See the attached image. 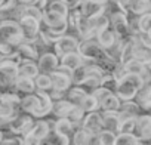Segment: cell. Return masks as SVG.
Returning a JSON list of instances; mask_svg holds the SVG:
<instances>
[{
    "instance_id": "7402d4cb",
    "label": "cell",
    "mask_w": 151,
    "mask_h": 145,
    "mask_svg": "<svg viewBox=\"0 0 151 145\" xmlns=\"http://www.w3.org/2000/svg\"><path fill=\"white\" fill-rule=\"evenodd\" d=\"M58 58H59V65L67 67V68L71 70V71L76 70L77 67H80V65L85 62V59L82 58V55H80L77 50L64 53V55H61V56H58Z\"/></svg>"
},
{
    "instance_id": "8fae6325",
    "label": "cell",
    "mask_w": 151,
    "mask_h": 145,
    "mask_svg": "<svg viewBox=\"0 0 151 145\" xmlns=\"http://www.w3.org/2000/svg\"><path fill=\"white\" fill-rule=\"evenodd\" d=\"M18 76V59L15 58H2L0 59V83L9 88L15 77Z\"/></svg>"
},
{
    "instance_id": "603a6c76",
    "label": "cell",
    "mask_w": 151,
    "mask_h": 145,
    "mask_svg": "<svg viewBox=\"0 0 151 145\" xmlns=\"http://www.w3.org/2000/svg\"><path fill=\"white\" fill-rule=\"evenodd\" d=\"M71 144H74V145H92V144L96 145V138H95V135H91L88 130L77 127L71 136Z\"/></svg>"
},
{
    "instance_id": "f6af8a7d",
    "label": "cell",
    "mask_w": 151,
    "mask_h": 145,
    "mask_svg": "<svg viewBox=\"0 0 151 145\" xmlns=\"http://www.w3.org/2000/svg\"><path fill=\"white\" fill-rule=\"evenodd\" d=\"M61 2L65 3V5L68 6V9H70V8H76V6L82 2V0H61Z\"/></svg>"
},
{
    "instance_id": "60d3db41",
    "label": "cell",
    "mask_w": 151,
    "mask_h": 145,
    "mask_svg": "<svg viewBox=\"0 0 151 145\" xmlns=\"http://www.w3.org/2000/svg\"><path fill=\"white\" fill-rule=\"evenodd\" d=\"M135 127V117H124L120 118L119 127H117V133L119 132H133Z\"/></svg>"
},
{
    "instance_id": "4316f807",
    "label": "cell",
    "mask_w": 151,
    "mask_h": 145,
    "mask_svg": "<svg viewBox=\"0 0 151 145\" xmlns=\"http://www.w3.org/2000/svg\"><path fill=\"white\" fill-rule=\"evenodd\" d=\"M85 96H86V92L80 86H76V85H73L71 88H68L65 90V93H64V98L67 101H70L73 105H80Z\"/></svg>"
},
{
    "instance_id": "7dc6e473",
    "label": "cell",
    "mask_w": 151,
    "mask_h": 145,
    "mask_svg": "<svg viewBox=\"0 0 151 145\" xmlns=\"http://www.w3.org/2000/svg\"><path fill=\"white\" fill-rule=\"evenodd\" d=\"M5 90H6V86L0 83V93H2V92H5Z\"/></svg>"
},
{
    "instance_id": "681fc988",
    "label": "cell",
    "mask_w": 151,
    "mask_h": 145,
    "mask_svg": "<svg viewBox=\"0 0 151 145\" xmlns=\"http://www.w3.org/2000/svg\"><path fill=\"white\" fill-rule=\"evenodd\" d=\"M107 2H116V0H107Z\"/></svg>"
},
{
    "instance_id": "5bb4252c",
    "label": "cell",
    "mask_w": 151,
    "mask_h": 145,
    "mask_svg": "<svg viewBox=\"0 0 151 145\" xmlns=\"http://www.w3.org/2000/svg\"><path fill=\"white\" fill-rule=\"evenodd\" d=\"M18 25L21 30V36H22V42H33L37 34L40 33V21L34 19L31 17H21L18 18Z\"/></svg>"
},
{
    "instance_id": "d4e9b609",
    "label": "cell",
    "mask_w": 151,
    "mask_h": 145,
    "mask_svg": "<svg viewBox=\"0 0 151 145\" xmlns=\"http://www.w3.org/2000/svg\"><path fill=\"white\" fill-rule=\"evenodd\" d=\"M18 74L24 77L34 79L39 74V68L36 61H27V59H18Z\"/></svg>"
},
{
    "instance_id": "6da1fadb",
    "label": "cell",
    "mask_w": 151,
    "mask_h": 145,
    "mask_svg": "<svg viewBox=\"0 0 151 145\" xmlns=\"http://www.w3.org/2000/svg\"><path fill=\"white\" fill-rule=\"evenodd\" d=\"M50 107L52 99L47 92L43 90H34L33 93L21 95L19 99V110L31 114L34 118H43L50 116Z\"/></svg>"
},
{
    "instance_id": "30bf717a",
    "label": "cell",
    "mask_w": 151,
    "mask_h": 145,
    "mask_svg": "<svg viewBox=\"0 0 151 145\" xmlns=\"http://www.w3.org/2000/svg\"><path fill=\"white\" fill-rule=\"evenodd\" d=\"M116 6L130 15H142L145 12H151V0H116Z\"/></svg>"
},
{
    "instance_id": "5b68a950",
    "label": "cell",
    "mask_w": 151,
    "mask_h": 145,
    "mask_svg": "<svg viewBox=\"0 0 151 145\" xmlns=\"http://www.w3.org/2000/svg\"><path fill=\"white\" fill-rule=\"evenodd\" d=\"M77 52L82 55V58L88 62H95L99 64L105 56L104 49L99 46V43L96 42V39H83L79 40V46H77Z\"/></svg>"
},
{
    "instance_id": "9a60e30c",
    "label": "cell",
    "mask_w": 151,
    "mask_h": 145,
    "mask_svg": "<svg viewBox=\"0 0 151 145\" xmlns=\"http://www.w3.org/2000/svg\"><path fill=\"white\" fill-rule=\"evenodd\" d=\"M107 8V0H82L77 5V9L82 17L92 18L99 14H104Z\"/></svg>"
},
{
    "instance_id": "f546056e",
    "label": "cell",
    "mask_w": 151,
    "mask_h": 145,
    "mask_svg": "<svg viewBox=\"0 0 151 145\" xmlns=\"http://www.w3.org/2000/svg\"><path fill=\"white\" fill-rule=\"evenodd\" d=\"M133 58L141 59L144 62H151V47L141 45L135 36H133Z\"/></svg>"
},
{
    "instance_id": "52a82bcc",
    "label": "cell",
    "mask_w": 151,
    "mask_h": 145,
    "mask_svg": "<svg viewBox=\"0 0 151 145\" xmlns=\"http://www.w3.org/2000/svg\"><path fill=\"white\" fill-rule=\"evenodd\" d=\"M108 21H110V27L113 28V31L116 33V36L119 39H122L123 42H126L132 34L129 30V22H127V15L124 12H122L120 9H116L114 12L108 14Z\"/></svg>"
},
{
    "instance_id": "cb8c5ba5",
    "label": "cell",
    "mask_w": 151,
    "mask_h": 145,
    "mask_svg": "<svg viewBox=\"0 0 151 145\" xmlns=\"http://www.w3.org/2000/svg\"><path fill=\"white\" fill-rule=\"evenodd\" d=\"M117 113H119L120 118H124V117H136L138 114L142 113V110L133 99H127V101H120V107H119Z\"/></svg>"
},
{
    "instance_id": "2e32d148",
    "label": "cell",
    "mask_w": 151,
    "mask_h": 145,
    "mask_svg": "<svg viewBox=\"0 0 151 145\" xmlns=\"http://www.w3.org/2000/svg\"><path fill=\"white\" fill-rule=\"evenodd\" d=\"M80 127L85 129V130H88L91 135H98V133L104 129V127H102V117H101L99 110L85 113L83 120H82V123H80Z\"/></svg>"
},
{
    "instance_id": "7c38bea8",
    "label": "cell",
    "mask_w": 151,
    "mask_h": 145,
    "mask_svg": "<svg viewBox=\"0 0 151 145\" xmlns=\"http://www.w3.org/2000/svg\"><path fill=\"white\" fill-rule=\"evenodd\" d=\"M79 40H80V39L76 36V34L65 33V34H62L59 39H56V40L52 43V52H53L56 56H61V55L68 53V52H74V50H77Z\"/></svg>"
},
{
    "instance_id": "4dcf8cb0",
    "label": "cell",
    "mask_w": 151,
    "mask_h": 145,
    "mask_svg": "<svg viewBox=\"0 0 151 145\" xmlns=\"http://www.w3.org/2000/svg\"><path fill=\"white\" fill-rule=\"evenodd\" d=\"M83 116H85V111L82 110V107L80 105H73L70 110H68V113L65 114V118L77 129V127H80V123H82V120H83Z\"/></svg>"
},
{
    "instance_id": "74e56055",
    "label": "cell",
    "mask_w": 151,
    "mask_h": 145,
    "mask_svg": "<svg viewBox=\"0 0 151 145\" xmlns=\"http://www.w3.org/2000/svg\"><path fill=\"white\" fill-rule=\"evenodd\" d=\"M82 110L85 113H89V111H96L99 110V104H98V99L93 96V93H86V96L83 98L82 104H80Z\"/></svg>"
},
{
    "instance_id": "b9f144b4",
    "label": "cell",
    "mask_w": 151,
    "mask_h": 145,
    "mask_svg": "<svg viewBox=\"0 0 151 145\" xmlns=\"http://www.w3.org/2000/svg\"><path fill=\"white\" fill-rule=\"evenodd\" d=\"M101 86L114 92L116 86H117V79L113 76V74H108V72H105V74L102 76V80H101Z\"/></svg>"
},
{
    "instance_id": "c3c4849f",
    "label": "cell",
    "mask_w": 151,
    "mask_h": 145,
    "mask_svg": "<svg viewBox=\"0 0 151 145\" xmlns=\"http://www.w3.org/2000/svg\"><path fill=\"white\" fill-rule=\"evenodd\" d=\"M3 135H5V133H3V129H2V127H0V141H2V138H3Z\"/></svg>"
},
{
    "instance_id": "ba28073f",
    "label": "cell",
    "mask_w": 151,
    "mask_h": 145,
    "mask_svg": "<svg viewBox=\"0 0 151 145\" xmlns=\"http://www.w3.org/2000/svg\"><path fill=\"white\" fill-rule=\"evenodd\" d=\"M0 40L11 45H19L22 42L19 25L15 19H2L0 21Z\"/></svg>"
},
{
    "instance_id": "f1b7e54d",
    "label": "cell",
    "mask_w": 151,
    "mask_h": 145,
    "mask_svg": "<svg viewBox=\"0 0 151 145\" xmlns=\"http://www.w3.org/2000/svg\"><path fill=\"white\" fill-rule=\"evenodd\" d=\"M73 107V104L70 101H67L65 98L52 101V107H50V114L58 118V117H65V114L68 113V110Z\"/></svg>"
},
{
    "instance_id": "8992f818",
    "label": "cell",
    "mask_w": 151,
    "mask_h": 145,
    "mask_svg": "<svg viewBox=\"0 0 151 145\" xmlns=\"http://www.w3.org/2000/svg\"><path fill=\"white\" fill-rule=\"evenodd\" d=\"M49 77L53 90L65 93V90L73 86V71L68 70L67 67L58 65L52 72H49Z\"/></svg>"
},
{
    "instance_id": "7a4b0ae2",
    "label": "cell",
    "mask_w": 151,
    "mask_h": 145,
    "mask_svg": "<svg viewBox=\"0 0 151 145\" xmlns=\"http://www.w3.org/2000/svg\"><path fill=\"white\" fill-rule=\"evenodd\" d=\"M19 99L21 95L14 90L11 86L6 88L5 92L0 93V127L5 129L9 121L18 116L19 110Z\"/></svg>"
},
{
    "instance_id": "8d00e7d4",
    "label": "cell",
    "mask_w": 151,
    "mask_h": 145,
    "mask_svg": "<svg viewBox=\"0 0 151 145\" xmlns=\"http://www.w3.org/2000/svg\"><path fill=\"white\" fill-rule=\"evenodd\" d=\"M46 9H49V11H52V12H55V14H58V15H61V17H64L67 19L68 6L65 3H62L61 0H50V2L46 5Z\"/></svg>"
},
{
    "instance_id": "816d5d0a",
    "label": "cell",
    "mask_w": 151,
    "mask_h": 145,
    "mask_svg": "<svg viewBox=\"0 0 151 145\" xmlns=\"http://www.w3.org/2000/svg\"><path fill=\"white\" fill-rule=\"evenodd\" d=\"M0 59H2V58H0Z\"/></svg>"
},
{
    "instance_id": "3957f363",
    "label": "cell",
    "mask_w": 151,
    "mask_h": 145,
    "mask_svg": "<svg viewBox=\"0 0 151 145\" xmlns=\"http://www.w3.org/2000/svg\"><path fill=\"white\" fill-rule=\"evenodd\" d=\"M144 85V80L139 74H132V72H123L117 79V86L114 89V93L120 101L133 99L138 89Z\"/></svg>"
},
{
    "instance_id": "ac0fdd59",
    "label": "cell",
    "mask_w": 151,
    "mask_h": 145,
    "mask_svg": "<svg viewBox=\"0 0 151 145\" xmlns=\"http://www.w3.org/2000/svg\"><path fill=\"white\" fill-rule=\"evenodd\" d=\"M36 64H37L39 72H46V74H49V72H52L59 65V58L52 50H47V52H43V53L39 55Z\"/></svg>"
},
{
    "instance_id": "e575fe53",
    "label": "cell",
    "mask_w": 151,
    "mask_h": 145,
    "mask_svg": "<svg viewBox=\"0 0 151 145\" xmlns=\"http://www.w3.org/2000/svg\"><path fill=\"white\" fill-rule=\"evenodd\" d=\"M34 80V86H36V90H43V92H47L52 89V83H50V77L46 72H39V74L33 79Z\"/></svg>"
},
{
    "instance_id": "d6986e66",
    "label": "cell",
    "mask_w": 151,
    "mask_h": 145,
    "mask_svg": "<svg viewBox=\"0 0 151 145\" xmlns=\"http://www.w3.org/2000/svg\"><path fill=\"white\" fill-rule=\"evenodd\" d=\"M133 101L139 105L142 113H150L151 110V82H144L133 96Z\"/></svg>"
},
{
    "instance_id": "4fadbf2b",
    "label": "cell",
    "mask_w": 151,
    "mask_h": 145,
    "mask_svg": "<svg viewBox=\"0 0 151 145\" xmlns=\"http://www.w3.org/2000/svg\"><path fill=\"white\" fill-rule=\"evenodd\" d=\"M133 133L139 138L141 144L151 141V116H150V113H141L135 117Z\"/></svg>"
},
{
    "instance_id": "ee69618b",
    "label": "cell",
    "mask_w": 151,
    "mask_h": 145,
    "mask_svg": "<svg viewBox=\"0 0 151 145\" xmlns=\"http://www.w3.org/2000/svg\"><path fill=\"white\" fill-rule=\"evenodd\" d=\"M21 141H22V138L19 135H12V136H5L3 135L2 141H0V145H21Z\"/></svg>"
},
{
    "instance_id": "836d02e7",
    "label": "cell",
    "mask_w": 151,
    "mask_h": 145,
    "mask_svg": "<svg viewBox=\"0 0 151 145\" xmlns=\"http://www.w3.org/2000/svg\"><path fill=\"white\" fill-rule=\"evenodd\" d=\"M88 19H89V24H91V27H92V31L95 33V36H96L99 31H102L104 28L110 27L108 15H105V14H99V15H96V17H92V18H88Z\"/></svg>"
},
{
    "instance_id": "f907efd6",
    "label": "cell",
    "mask_w": 151,
    "mask_h": 145,
    "mask_svg": "<svg viewBox=\"0 0 151 145\" xmlns=\"http://www.w3.org/2000/svg\"><path fill=\"white\" fill-rule=\"evenodd\" d=\"M0 3H2V0H0Z\"/></svg>"
},
{
    "instance_id": "f35d334b",
    "label": "cell",
    "mask_w": 151,
    "mask_h": 145,
    "mask_svg": "<svg viewBox=\"0 0 151 145\" xmlns=\"http://www.w3.org/2000/svg\"><path fill=\"white\" fill-rule=\"evenodd\" d=\"M17 46L8 42L0 40V58H15L17 56Z\"/></svg>"
},
{
    "instance_id": "bcb514c9",
    "label": "cell",
    "mask_w": 151,
    "mask_h": 145,
    "mask_svg": "<svg viewBox=\"0 0 151 145\" xmlns=\"http://www.w3.org/2000/svg\"><path fill=\"white\" fill-rule=\"evenodd\" d=\"M18 2L22 5H37L39 0H18Z\"/></svg>"
},
{
    "instance_id": "83f0119b",
    "label": "cell",
    "mask_w": 151,
    "mask_h": 145,
    "mask_svg": "<svg viewBox=\"0 0 151 145\" xmlns=\"http://www.w3.org/2000/svg\"><path fill=\"white\" fill-rule=\"evenodd\" d=\"M95 39H96V42L99 43V46H101L102 49H107V47H110V46L116 42L117 36H116V33L113 31L111 27H107V28H104L102 31H99V33L95 36Z\"/></svg>"
},
{
    "instance_id": "7bdbcfd3",
    "label": "cell",
    "mask_w": 151,
    "mask_h": 145,
    "mask_svg": "<svg viewBox=\"0 0 151 145\" xmlns=\"http://www.w3.org/2000/svg\"><path fill=\"white\" fill-rule=\"evenodd\" d=\"M135 37L138 39V42L147 47H151V31L147 33V31H138L135 34Z\"/></svg>"
},
{
    "instance_id": "9c48e42d",
    "label": "cell",
    "mask_w": 151,
    "mask_h": 145,
    "mask_svg": "<svg viewBox=\"0 0 151 145\" xmlns=\"http://www.w3.org/2000/svg\"><path fill=\"white\" fill-rule=\"evenodd\" d=\"M34 120H36V118H34L31 114L24 113V111H19L18 116L14 117L5 129H8L9 133H12V135H19V136H22V135H25V133L31 129Z\"/></svg>"
},
{
    "instance_id": "484cf974",
    "label": "cell",
    "mask_w": 151,
    "mask_h": 145,
    "mask_svg": "<svg viewBox=\"0 0 151 145\" xmlns=\"http://www.w3.org/2000/svg\"><path fill=\"white\" fill-rule=\"evenodd\" d=\"M101 117H102V127L113 130L117 133V127L120 123V116L117 111H99Z\"/></svg>"
},
{
    "instance_id": "1f68e13d",
    "label": "cell",
    "mask_w": 151,
    "mask_h": 145,
    "mask_svg": "<svg viewBox=\"0 0 151 145\" xmlns=\"http://www.w3.org/2000/svg\"><path fill=\"white\" fill-rule=\"evenodd\" d=\"M120 107V99L114 92L108 93L101 102H99V111H117Z\"/></svg>"
},
{
    "instance_id": "e0dca14e",
    "label": "cell",
    "mask_w": 151,
    "mask_h": 145,
    "mask_svg": "<svg viewBox=\"0 0 151 145\" xmlns=\"http://www.w3.org/2000/svg\"><path fill=\"white\" fill-rule=\"evenodd\" d=\"M76 127L65 118V117H58V118H53V124H52V132H55L58 136H61L65 144H71V136L74 133Z\"/></svg>"
},
{
    "instance_id": "44dd1931",
    "label": "cell",
    "mask_w": 151,
    "mask_h": 145,
    "mask_svg": "<svg viewBox=\"0 0 151 145\" xmlns=\"http://www.w3.org/2000/svg\"><path fill=\"white\" fill-rule=\"evenodd\" d=\"M11 88L14 90H17L19 95H25V93H33L36 90V86H34V80L30 79V77H24V76H17L15 80L12 82Z\"/></svg>"
},
{
    "instance_id": "d590c367",
    "label": "cell",
    "mask_w": 151,
    "mask_h": 145,
    "mask_svg": "<svg viewBox=\"0 0 151 145\" xmlns=\"http://www.w3.org/2000/svg\"><path fill=\"white\" fill-rule=\"evenodd\" d=\"M95 138H96V145H114L116 132L102 129L98 135H95Z\"/></svg>"
},
{
    "instance_id": "277c9868",
    "label": "cell",
    "mask_w": 151,
    "mask_h": 145,
    "mask_svg": "<svg viewBox=\"0 0 151 145\" xmlns=\"http://www.w3.org/2000/svg\"><path fill=\"white\" fill-rule=\"evenodd\" d=\"M53 124V118H36L31 129L22 135V141L21 145H40L43 142V139L49 135L50 129Z\"/></svg>"
},
{
    "instance_id": "ab89813d",
    "label": "cell",
    "mask_w": 151,
    "mask_h": 145,
    "mask_svg": "<svg viewBox=\"0 0 151 145\" xmlns=\"http://www.w3.org/2000/svg\"><path fill=\"white\" fill-rule=\"evenodd\" d=\"M138 28L139 31H151V12H145L142 15H138Z\"/></svg>"
},
{
    "instance_id": "d6a6232c",
    "label": "cell",
    "mask_w": 151,
    "mask_h": 145,
    "mask_svg": "<svg viewBox=\"0 0 151 145\" xmlns=\"http://www.w3.org/2000/svg\"><path fill=\"white\" fill-rule=\"evenodd\" d=\"M139 138L133 132H119L116 133L114 145H139Z\"/></svg>"
},
{
    "instance_id": "ffe728a7",
    "label": "cell",
    "mask_w": 151,
    "mask_h": 145,
    "mask_svg": "<svg viewBox=\"0 0 151 145\" xmlns=\"http://www.w3.org/2000/svg\"><path fill=\"white\" fill-rule=\"evenodd\" d=\"M39 50L33 45V42H21L17 46V59H27V61H37Z\"/></svg>"
}]
</instances>
